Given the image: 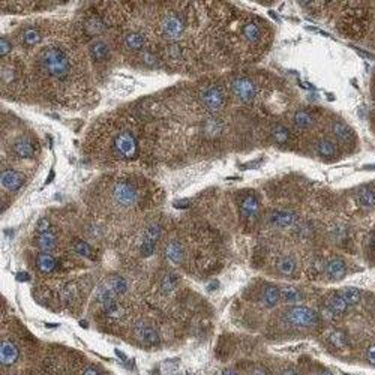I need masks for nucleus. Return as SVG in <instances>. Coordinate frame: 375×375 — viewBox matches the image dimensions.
Segmentation results:
<instances>
[{
  "instance_id": "1",
  "label": "nucleus",
  "mask_w": 375,
  "mask_h": 375,
  "mask_svg": "<svg viewBox=\"0 0 375 375\" xmlns=\"http://www.w3.org/2000/svg\"><path fill=\"white\" fill-rule=\"evenodd\" d=\"M143 140L147 141V133L137 119L117 113L98 120L86 138V152L99 162L129 164L140 158Z\"/></svg>"
},
{
  "instance_id": "2",
  "label": "nucleus",
  "mask_w": 375,
  "mask_h": 375,
  "mask_svg": "<svg viewBox=\"0 0 375 375\" xmlns=\"http://www.w3.org/2000/svg\"><path fill=\"white\" fill-rule=\"evenodd\" d=\"M36 72L39 80L47 86L56 83L63 86L71 81L74 74V60L67 48L59 44H50L44 47L36 56Z\"/></svg>"
},
{
  "instance_id": "3",
  "label": "nucleus",
  "mask_w": 375,
  "mask_h": 375,
  "mask_svg": "<svg viewBox=\"0 0 375 375\" xmlns=\"http://www.w3.org/2000/svg\"><path fill=\"white\" fill-rule=\"evenodd\" d=\"M99 188L108 195L113 206L128 210L140 204L143 198L141 195V185L146 180L137 176L128 174H117V176H107L98 180Z\"/></svg>"
},
{
  "instance_id": "4",
  "label": "nucleus",
  "mask_w": 375,
  "mask_h": 375,
  "mask_svg": "<svg viewBox=\"0 0 375 375\" xmlns=\"http://www.w3.org/2000/svg\"><path fill=\"white\" fill-rule=\"evenodd\" d=\"M189 27V15H186L182 9L168 8L165 9L156 23V33L159 39L165 45L182 42L186 30Z\"/></svg>"
},
{
  "instance_id": "5",
  "label": "nucleus",
  "mask_w": 375,
  "mask_h": 375,
  "mask_svg": "<svg viewBox=\"0 0 375 375\" xmlns=\"http://www.w3.org/2000/svg\"><path fill=\"white\" fill-rule=\"evenodd\" d=\"M227 86H222L218 81H207L200 84L195 89V99L200 107L206 113L216 116L218 113L225 110L228 104Z\"/></svg>"
},
{
  "instance_id": "6",
  "label": "nucleus",
  "mask_w": 375,
  "mask_h": 375,
  "mask_svg": "<svg viewBox=\"0 0 375 375\" xmlns=\"http://www.w3.org/2000/svg\"><path fill=\"white\" fill-rule=\"evenodd\" d=\"M227 90L237 102H240L243 105H252L257 102L261 87L257 78L248 74H236L228 78Z\"/></svg>"
},
{
  "instance_id": "7",
  "label": "nucleus",
  "mask_w": 375,
  "mask_h": 375,
  "mask_svg": "<svg viewBox=\"0 0 375 375\" xmlns=\"http://www.w3.org/2000/svg\"><path fill=\"white\" fill-rule=\"evenodd\" d=\"M284 318L288 324L299 327V329H309L318 324V314L308 306H291L284 312Z\"/></svg>"
},
{
  "instance_id": "8",
  "label": "nucleus",
  "mask_w": 375,
  "mask_h": 375,
  "mask_svg": "<svg viewBox=\"0 0 375 375\" xmlns=\"http://www.w3.org/2000/svg\"><path fill=\"white\" fill-rule=\"evenodd\" d=\"M239 210L245 222L254 224L260 216V200L252 191H245L239 195Z\"/></svg>"
},
{
  "instance_id": "9",
  "label": "nucleus",
  "mask_w": 375,
  "mask_h": 375,
  "mask_svg": "<svg viewBox=\"0 0 375 375\" xmlns=\"http://www.w3.org/2000/svg\"><path fill=\"white\" fill-rule=\"evenodd\" d=\"M332 138L341 146V147H356L357 137L353 129L342 120H332L330 122Z\"/></svg>"
},
{
  "instance_id": "10",
  "label": "nucleus",
  "mask_w": 375,
  "mask_h": 375,
  "mask_svg": "<svg viewBox=\"0 0 375 375\" xmlns=\"http://www.w3.org/2000/svg\"><path fill=\"white\" fill-rule=\"evenodd\" d=\"M36 153H38L36 141L27 135L18 137L11 146V155L15 159H33Z\"/></svg>"
},
{
  "instance_id": "11",
  "label": "nucleus",
  "mask_w": 375,
  "mask_h": 375,
  "mask_svg": "<svg viewBox=\"0 0 375 375\" xmlns=\"http://www.w3.org/2000/svg\"><path fill=\"white\" fill-rule=\"evenodd\" d=\"M120 45L128 53H141L147 48V38L137 30H125L120 36Z\"/></svg>"
},
{
  "instance_id": "12",
  "label": "nucleus",
  "mask_w": 375,
  "mask_h": 375,
  "mask_svg": "<svg viewBox=\"0 0 375 375\" xmlns=\"http://www.w3.org/2000/svg\"><path fill=\"white\" fill-rule=\"evenodd\" d=\"M159 237H161V225L159 224H150L146 228L141 243H140V255L144 258H149L150 255H153Z\"/></svg>"
},
{
  "instance_id": "13",
  "label": "nucleus",
  "mask_w": 375,
  "mask_h": 375,
  "mask_svg": "<svg viewBox=\"0 0 375 375\" xmlns=\"http://www.w3.org/2000/svg\"><path fill=\"white\" fill-rule=\"evenodd\" d=\"M314 150L320 158L324 159H338L341 155V146L330 137H318L314 143Z\"/></svg>"
},
{
  "instance_id": "14",
  "label": "nucleus",
  "mask_w": 375,
  "mask_h": 375,
  "mask_svg": "<svg viewBox=\"0 0 375 375\" xmlns=\"http://www.w3.org/2000/svg\"><path fill=\"white\" fill-rule=\"evenodd\" d=\"M299 221L297 215L288 209H275L269 215V222L276 228H290L294 227Z\"/></svg>"
},
{
  "instance_id": "15",
  "label": "nucleus",
  "mask_w": 375,
  "mask_h": 375,
  "mask_svg": "<svg viewBox=\"0 0 375 375\" xmlns=\"http://www.w3.org/2000/svg\"><path fill=\"white\" fill-rule=\"evenodd\" d=\"M317 116L311 110H296L291 116V125L296 131H309L315 126Z\"/></svg>"
},
{
  "instance_id": "16",
  "label": "nucleus",
  "mask_w": 375,
  "mask_h": 375,
  "mask_svg": "<svg viewBox=\"0 0 375 375\" xmlns=\"http://www.w3.org/2000/svg\"><path fill=\"white\" fill-rule=\"evenodd\" d=\"M0 182H2V188H5L6 191L17 192L23 185H24V176H23L20 171H17V170L5 168V170H2Z\"/></svg>"
},
{
  "instance_id": "17",
  "label": "nucleus",
  "mask_w": 375,
  "mask_h": 375,
  "mask_svg": "<svg viewBox=\"0 0 375 375\" xmlns=\"http://www.w3.org/2000/svg\"><path fill=\"white\" fill-rule=\"evenodd\" d=\"M270 137L272 140L279 144V146H284V147H290L293 144V133L291 129L288 128L287 125L284 123H273L270 126Z\"/></svg>"
},
{
  "instance_id": "18",
  "label": "nucleus",
  "mask_w": 375,
  "mask_h": 375,
  "mask_svg": "<svg viewBox=\"0 0 375 375\" xmlns=\"http://www.w3.org/2000/svg\"><path fill=\"white\" fill-rule=\"evenodd\" d=\"M135 335L140 338V341H143L147 345H158L161 342V338L158 335V332L155 330L152 326H149L144 321H138L135 324Z\"/></svg>"
},
{
  "instance_id": "19",
  "label": "nucleus",
  "mask_w": 375,
  "mask_h": 375,
  "mask_svg": "<svg viewBox=\"0 0 375 375\" xmlns=\"http://www.w3.org/2000/svg\"><path fill=\"white\" fill-rule=\"evenodd\" d=\"M89 54L96 63H102L110 57V47L102 39H93L89 44Z\"/></svg>"
},
{
  "instance_id": "20",
  "label": "nucleus",
  "mask_w": 375,
  "mask_h": 375,
  "mask_svg": "<svg viewBox=\"0 0 375 375\" xmlns=\"http://www.w3.org/2000/svg\"><path fill=\"white\" fill-rule=\"evenodd\" d=\"M42 41V32L36 26H27L24 27L18 35V42L23 47H35Z\"/></svg>"
},
{
  "instance_id": "21",
  "label": "nucleus",
  "mask_w": 375,
  "mask_h": 375,
  "mask_svg": "<svg viewBox=\"0 0 375 375\" xmlns=\"http://www.w3.org/2000/svg\"><path fill=\"white\" fill-rule=\"evenodd\" d=\"M356 204L360 209L371 210L375 207V188L372 186H362L356 192Z\"/></svg>"
},
{
  "instance_id": "22",
  "label": "nucleus",
  "mask_w": 375,
  "mask_h": 375,
  "mask_svg": "<svg viewBox=\"0 0 375 375\" xmlns=\"http://www.w3.org/2000/svg\"><path fill=\"white\" fill-rule=\"evenodd\" d=\"M18 354H20L18 348L12 342L2 339V342H0V363L2 365L9 366V365L15 363L18 359Z\"/></svg>"
},
{
  "instance_id": "23",
  "label": "nucleus",
  "mask_w": 375,
  "mask_h": 375,
  "mask_svg": "<svg viewBox=\"0 0 375 375\" xmlns=\"http://www.w3.org/2000/svg\"><path fill=\"white\" fill-rule=\"evenodd\" d=\"M260 300L263 303V306L266 308H275L279 300H281V288H278L276 285H266L261 291V296H260Z\"/></svg>"
},
{
  "instance_id": "24",
  "label": "nucleus",
  "mask_w": 375,
  "mask_h": 375,
  "mask_svg": "<svg viewBox=\"0 0 375 375\" xmlns=\"http://www.w3.org/2000/svg\"><path fill=\"white\" fill-rule=\"evenodd\" d=\"M36 246L42 252L51 254L56 249V246H57V236H56V233L51 231V230L44 231V233H38V236H36Z\"/></svg>"
},
{
  "instance_id": "25",
  "label": "nucleus",
  "mask_w": 375,
  "mask_h": 375,
  "mask_svg": "<svg viewBox=\"0 0 375 375\" xmlns=\"http://www.w3.org/2000/svg\"><path fill=\"white\" fill-rule=\"evenodd\" d=\"M347 273V266L342 258H332L330 261L326 264V275L332 281L342 279Z\"/></svg>"
},
{
  "instance_id": "26",
  "label": "nucleus",
  "mask_w": 375,
  "mask_h": 375,
  "mask_svg": "<svg viewBox=\"0 0 375 375\" xmlns=\"http://www.w3.org/2000/svg\"><path fill=\"white\" fill-rule=\"evenodd\" d=\"M164 255L173 264H182L183 261V246L177 240H170L164 246Z\"/></svg>"
},
{
  "instance_id": "27",
  "label": "nucleus",
  "mask_w": 375,
  "mask_h": 375,
  "mask_svg": "<svg viewBox=\"0 0 375 375\" xmlns=\"http://www.w3.org/2000/svg\"><path fill=\"white\" fill-rule=\"evenodd\" d=\"M326 306L329 308L332 314H335V315H342V314H345L348 308H350V305L347 303V300L339 294V293H333L330 294L329 297H327V300H326Z\"/></svg>"
},
{
  "instance_id": "28",
  "label": "nucleus",
  "mask_w": 375,
  "mask_h": 375,
  "mask_svg": "<svg viewBox=\"0 0 375 375\" xmlns=\"http://www.w3.org/2000/svg\"><path fill=\"white\" fill-rule=\"evenodd\" d=\"M36 267L41 273H51L57 267V258L48 252H42L36 258Z\"/></svg>"
},
{
  "instance_id": "29",
  "label": "nucleus",
  "mask_w": 375,
  "mask_h": 375,
  "mask_svg": "<svg viewBox=\"0 0 375 375\" xmlns=\"http://www.w3.org/2000/svg\"><path fill=\"white\" fill-rule=\"evenodd\" d=\"M276 269L284 276H293L296 273V270H297V261L291 255H282L276 261Z\"/></svg>"
},
{
  "instance_id": "30",
  "label": "nucleus",
  "mask_w": 375,
  "mask_h": 375,
  "mask_svg": "<svg viewBox=\"0 0 375 375\" xmlns=\"http://www.w3.org/2000/svg\"><path fill=\"white\" fill-rule=\"evenodd\" d=\"M281 299L287 303V305H296L299 302H302L303 296L300 294L299 290L285 285V287L281 288Z\"/></svg>"
},
{
  "instance_id": "31",
  "label": "nucleus",
  "mask_w": 375,
  "mask_h": 375,
  "mask_svg": "<svg viewBox=\"0 0 375 375\" xmlns=\"http://www.w3.org/2000/svg\"><path fill=\"white\" fill-rule=\"evenodd\" d=\"M105 282L113 288V291H114L119 297L123 296V294L128 291V282H126V279H125L123 276H111V278H108Z\"/></svg>"
},
{
  "instance_id": "32",
  "label": "nucleus",
  "mask_w": 375,
  "mask_h": 375,
  "mask_svg": "<svg viewBox=\"0 0 375 375\" xmlns=\"http://www.w3.org/2000/svg\"><path fill=\"white\" fill-rule=\"evenodd\" d=\"M177 285V276L173 272H167L162 278H161V290L164 294H170L171 291H174Z\"/></svg>"
},
{
  "instance_id": "33",
  "label": "nucleus",
  "mask_w": 375,
  "mask_h": 375,
  "mask_svg": "<svg viewBox=\"0 0 375 375\" xmlns=\"http://www.w3.org/2000/svg\"><path fill=\"white\" fill-rule=\"evenodd\" d=\"M72 248L75 251V254L84 257V258H93V249L87 242L84 240H80V239H75L72 243Z\"/></svg>"
},
{
  "instance_id": "34",
  "label": "nucleus",
  "mask_w": 375,
  "mask_h": 375,
  "mask_svg": "<svg viewBox=\"0 0 375 375\" xmlns=\"http://www.w3.org/2000/svg\"><path fill=\"white\" fill-rule=\"evenodd\" d=\"M341 296L347 300L348 305H357V303L362 300V293H360V290L354 287L344 288V290L341 291Z\"/></svg>"
},
{
  "instance_id": "35",
  "label": "nucleus",
  "mask_w": 375,
  "mask_h": 375,
  "mask_svg": "<svg viewBox=\"0 0 375 375\" xmlns=\"http://www.w3.org/2000/svg\"><path fill=\"white\" fill-rule=\"evenodd\" d=\"M329 341H330L335 347H338V348H342L345 345V342H347L345 341V336L341 332H333L330 336H329Z\"/></svg>"
},
{
  "instance_id": "36",
  "label": "nucleus",
  "mask_w": 375,
  "mask_h": 375,
  "mask_svg": "<svg viewBox=\"0 0 375 375\" xmlns=\"http://www.w3.org/2000/svg\"><path fill=\"white\" fill-rule=\"evenodd\" d=\"M0 50H2V57H6L11 53L12 45L9 42V39H6V38H2L0 39Z\"/></svg>"
},
{
  "instance_id": "37",
  "label": "nucleus",
  "mask_w": 375,
  "mask_h": 375,
  "mask_svg": "<svg viewBox=\"0 0 375 375\" xmlns=\"http://www.w3.org/2000/svg\"><path fill=\"white\" fill-rule=\"evenodd\" d=\"M249 375H270V372L266 369L264 366H254V368L251 369Z\"/></svg>"
},
{
  "instance_id": "38",
  "label": "nucleus",
  "mask_w": 375,
  "mask_h": 375,
  "mask_svg": "<svg viewBox=\"0 0 375 375\" xmlns=\"http://www.w3.org/2000/svg\"><path fill=\"white\" fill-rule=\"evenodd\" d=\"M191 203H192L191 200H177V201H174V207H177V209H186V207H189Z\"/></svg>"
},
{
  "instance_id": "39",
  "label": "nucleus",
  "mask_w": 375,
  "mask_h": 375,
  "mask_svg": "<svg viewBox=\"0 0 375 375\" xmlns=\"http://www.w3.org/2000/svg\"><path fill=\"white\" fill-rule=\"evenodd\" d=\"M366 357H368L369 363L375 365V345H372V347H371V348L368 350V354H366Z\"/></svg>"
},
{
  "instance_id": "40",
  "label": "nucleus",
  "mask_w": 375,
  "mask_h": 375,
  "mask_svg": "<svg viewBox=\"0 0 375 375\" xmlns=\"http://www.w3.org/2000/svg\"><path fill=\"white\" fill-rule=\"evenodd\" d=\"M15 278H17L18 281H29V275H27L26 272H18V273L15 275Z\"/></svg>"
},
{
  "instance_id": "41",
  "label": "nucleus",
  "mask_w": 375,
  "mask_h": 375,
  "mask_svg": "<svg viewBox=\"0 0 375 375\" xmlns=\"http://www.w3.org/2000/svg\"><path fill=\"white\" fill-rule=\"evenodd\" d=\"M83 375H99V372L95 369V368H92V366H89V368H86L84 369V372H83Z\"/></svg>"
},
{
  "instance_id": "42",
  "label": "nucleus",
  "mask_w": 375,
  "mask_h": 375,
  "mask_svg": "<svg viewBox=\"0 0 375 375\" xmlns=\"http://www.w3.org/2000/svg\"><path fill=\"white\" fill-rule=\"evenodd\" d=\"M282 375H300V372H299V371H296L294 368H287V369L282 372Z\"/></svg>"
},
{
  "instance_id": "43",
  "label": "nucleus",
  "mask_w": 375,
  "mask_h": 375,
  "mask_svg": "<svg viewBox=\"0 0 375 375\" xmlns=\"http://www.w3.org/2000/svg\"><path fill=\"white\" fill-rule=\"evenodd\" d=\"M218 287H219V284H218L216 281H212V282L207 284V290H209V291H213V290H216Z\"/></svg>"
},
{
  "instance_id": "44",
  "label": "nucleus",
  "mask_w": 375,
  "mask_h": 375,
  "mask_svg": "<svg viewBox=\"0 0 375 375\" xmlns=\"http://www.w3.org/2000/svg\"><path fill=\"white\" fill-rule=\"evenodd\" d=\"M221 375H239V374H237L234 369H230V368H228V369H224L221 372Z\"/></svg>"
},
{
  "instance_id": "45",
  "label": "nucleus",
  "mask_w": 375,
  "mask_h": 375,
  "mask_svg": "<svg viewBox=\"0 0 375 375\" xmlns=\"http://www.w3.org/2000/svg\"><path fill=\"white\" fill-rule=\"evenodd\" d=\"M116 354H117V356H119V357H120L122 360H126V356H125V354H122V351H120V350H116Z\"/></svg>"
},
{
  "instance_id": "46",
  "label": "nucleus",
  "mask_w": 375,
  "mask_h": 375,
  "mask_svg": "<svg viewBox=\"0 0 375 375\" xmlns=\"http://www.w3.org/2000/svg\"><path fill=\"white\" fill-rule=\"evenodd\" d=\"M320 375H333V374H332V372H327V371H326V372H321V374H320Z\"/></svg>"
}]
</instances>
